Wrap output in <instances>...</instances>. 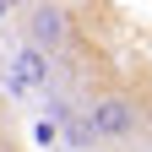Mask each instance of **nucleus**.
I'll return each instance as SVG.
<instances>
[{
    "label": "nucleus",
    "instance_id": "4",
    "mask_svg": "<svg viewBox=\"0 0 152 152\" xmlns=\"http://www.w3.org/2000/svg\"><path fill=\"white\" fill-rule=\"evenodd\" d=\"M147 141H152V114H147Z\"/></svg>",
    "mask_w": 152,
    "mask_h": 152
},
{
    "label": "nucleus",
    "instance_id": "1",
    "mask_svg": "<svg viewBox=\"0 0 152 152\" xmlns=\"http://www.w3.org/2000/svg\"><path fill=\"white\" fill-rule=\"evenodd\" d=\"M82 125H87V136L98 147L125 152V147H136L147 136V109L136 103V92H125V87H98L87 98V109H82Z\"/></svg>",
    "mask_w": 152,
    "mask_h": 152
},
{
    "label": "nucleus",
    "instance_id": "2",
    "mask_svg": "<svg viewBox=\"0 0 152 152\" xmlns=\"http://www.w3.org/2000/svg\"><path fill=\"white\" fill-rule=\"evenodd\" d=\"M71 27H76V16L65 0H33L22 16V44L38 54H60V49H71Z\"/></svg>",
    "mask_w": 152,
    "mask_h": 152
},
{
    "label": "nucleus",
    "instance_id": "3",
    "mask_svg": "<svg viewBox=\"0 0 152 152\" xmlns=\"http://www.w3.org/2000/svg\"><path fill=\"white\" fill-rule=\"evenodd\" d=\"M0 152H11V136H6V109H0Z\"/></svg>",
    "mask_w": 152,
    "mask_h": 152
}]
</instances>
